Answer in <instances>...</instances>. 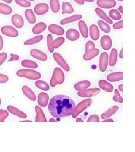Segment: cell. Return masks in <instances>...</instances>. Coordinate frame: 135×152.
Returning <instances> with one entry per match:
<instances>
[{
	"label": "cell",
	"instance_id": "cell-1",
	"mask_svg": "<svg viewBox=\"0 0 135 152\" xmlns=\"http://www.w3.org/2000/svg\"><path fill=\"white\" fill-rule=\"evenodd\" d=\"M76 107L72 98L64 95H58L50 99L48 110L53 117L65 118L72 114Z\"/></svg>",
	"mask_w": 135,
	"mask_h": 152
},
{
	"label": "cell",
	"instance_id": "cell-2",
	"mask_svg": "<svg viewBox=\"0 0 135 152\" xmlns=\"http://www.w3.org/2000/svg\"><path fill=\"white\" fill-rule=\"evenodd\" d=\"M65 80V75L63 71L60 68H56L50 80V86L54 87L57 85L62 84Z\"/></svg>",
	"mask_w": 135,
	"mask_h": 152
},
{
	"label": "cell",
	"instance_id": "cell-3",
	"mask_svg": "<svg viewBox=\"0 0 135 152\" xmlns=\"http://www.w3.org/2000/svg\"><path fill=\"white\" fill-rule=\"evenodd\" d=\"M16 75L18 77H24L32 80H39L41 77V75L39 72L32 69H20L17 71Z\"/></svg>",
	"mask_w": 135,
	"mask_h": 152
},
{
	"label": "cell",
	"instance_id": "cell-4",
	"mask_svg": "<svg viewBox=\"0 0 135 152\" xmlns=\"http://www.w3.org/2000/svg\"><path fill=\"white\" fill-rule=\"evenodd\" d=\"M92 103V100L91 99H87L84 100L82 101L80 103L77 105L74 109L72 117L73 118H75L79 114L82 113L85 109L88 108Z\"/></svg>",
	"mask_w": 135,
	"mask_h": 152
},
{
	"label": "cell",
	"instance_id": "cell-5",
	"mask_svg": "<svg viewBox=\"0 0 135 152\" xmlns=\"http://www.w3.org/2000/svg\"><path fill=\"white\" fill-rule=\"evenodd\" d=\"M101 90L98 88H93L90 89H86L83 91H78L77 94L79 96L82 98H90L92 96H95L99 93H100Z\"/></svg>",
	"mask_w": 135,
	"mask_h": 152
},
{
	"label": "cell",
	"instance_id": "cell-6",
	"mask_svg": "<svg viewBox=\"0 0 135 152\" xmlns=\"http://www.w3.org/2000/svg\"><path fill=\"white\" fill-rule=\"evenodd\" d=\"M53 58L55 61L65 71L69 72L70 71V67L67 64L63 57L58 53H54L53 54Z\"/></svg>",
	"mask_w": 135,
	"mask_h": 152
},
{
	"label": "cell",
	"instance_id": "cell-7",
	"mask_svg": "<svg viewBox=\"0 0 135 152\" xmlns=\"http://www.w3.org/2000/svg\"><path fill=\"white\" fill-rule=\"evenodd\" d=\"M1 31L3 34L10 37H16L19 34L16 29L11 26H4L1 28Z\"/></svg>",
	"mask_w": 135,
	"mask_h": 152
},
{
	"label": "cell",
	"instance_id": "cell-8",
	"mask_svg": "<svg viewBox=\"0 0 135 152\" xmlns=\"http://www.w3.org/2000/svg\"><path fill=\"white\" fill-rule=\"evenodd\" d=\"M96 4L101 9H110L116 6L115 0H97Z\"/></svg>",
	"mask_w": 135,
	"mask_h": 152
},
{
	"label": "cell",
	"instance_id": "cell-9",
	"mask_svg": "<svg viewBox=\"0 0 135 152\" xmlns=\"http://www.w3.org/2000/svg\"><path fill=\"white\" fill-rule=\"evenodd\" d=\"M49 10V6L46 3H40L34 7V12L38 15H42L46 14Z\"/></svg>",
	"mask_w": 135,
	"mask_h": 152
},
{
	"label": "cell",
	"instance_id": "cell-10",
	"mask_svg": "<svg viewBox=\"0 0 135 152\" xmlns=\"http://www.w3.org/2000/svg\"><path fill=\"white\" fill-rule=\"evenodd\" d=\"M108 65V54L107 53L104 52L100 56L99 60V68L100 71L104 72L107 70Z\"/></svg>",
	"mask_w": 135,
	"mask_h": 152
},
{
	"label": "cell",
	"instance_id": "cell-11",
	"mask_svg": "<svg viewBox=\"0 0 135 152\" xmlns=\"http://www.w3.org/2000/svg\"><path fill=\"white\" fill-rule=\"evenodd\" d=\"M30 53L33 58L36 59L41 61H46L47 60V55L38 49H32Z\"/></svg>",
	"mask_w": 135,
	"mask_h": 152
},
{
	"label": "cell",
	"instance_id": "cell-12",
	"mask_svg": "<svg viewBox=\"0 0 135 152\" xmlns=\"http://www.w3.org/2000/svg\"><path fill=\"white\" fill-rule=\"evenodd\" d=\"M100 45L104 50H109L112 46V40L109 36H103L100 40Z\"/></svg>",
	"mask_w": 135,
	"mask_h": 152
},
{
	"label": "cell",
	"instance_id": "cell-13",
	"mask_svg": "<svg viewBox=\"0 0 135 152\" xmlns=\"http://www.w3.org/2000/svg\"><path fill=\"white\" fill-rule=\"evenodd\" d=\"M11 22L14 27L21 28L24 26V19L20 15L15 14L11 16Z\"/></svg>",
	"mask_w": 135,
	"mask_h": 152
},
{
	"label": "cell",
	"instance_id": "cell-14",
	"mask_svg": "<svg viewBox=\"0 0 135 152\" xmlns=\"http://www.w3.org/2000/svg\"><path fill=\"white\" fill-rule=\"evenodd\" d=\"M48 29L50 32L57 36H63L65 33L64 29L57 24H51L49 26Z\"/></svg>",
	"mask_w": 135,
	"mask_h": 152
},
{
	"label": "cell",
	"instance_id": "cell-15",
	"mask_svg": "<svg viewBox=\"0 0 135 152\" xmlns=\"http://www.w3.org/2000/svg\"><path fill=\"white\" fill-rule=\"evenodd\" d=\"M66 37L70 41H76L80 38V33L76 29H69L66 32Z\"/></svg>",
	"mask_w": 135,
	"mask_h": 152
},
{
	"label": "cell",
	"instance_id": "cell-16",
	"mask_svg": "<svg viewBox=\"0 0 135 152\" xmlns=\"http://www.w3.org/2000/svg\"><path fill=\"white\" fill-rule=\"evenodd\" d=\"M49 100V95L45 92H41L38 96V104L42 107L47 105Z\"/></svg>",
	"mask_w": 135,
	"mask_h": 152
},
{
	"label": "cell",
	"instance_id": "cell-17",
	"mask_svg": "<svg viewBox=\"0 0 135 152\" xmlns=\"http://www.w3.org/2000/svg\"><path fill=\"white\" fill-rule=\"evenodd\" d=\"M100 53V50L97 49H93L86 51L83 55V59L85 60H91L97 56Z\"/></svg>",
	"mask_w": 135,
	"mask_h": 152
},
{
	"label": "cell",
	"instance_id": "cell-18",
	"mask_svg": "<svg viewBox=\"0 0 135 152\" xmlns=\"http://www.w3.org/2000/svg\"><path fill=\"white\" fill-rule=\"evenodd\" d=\"M35 110L36 112V122H47V120L46 118L45 115L43 113V110L39 106L35 107Z\"/></svg>",
	"mask_w": 135,
	"mask_h": 152
},
{
	"label": "cell",
	"instance_id": "cell-19",
	"mask_svg": "<svg viewBox=\"0 0 135 152\" xmlns=\"http://www.w3.org/2000/svg\"><path fill=\"white\" fill-rule=\"evenodd\" d=\"M91 82L89 81H87V80L82 81L76 83L74 86V88L77 91H83L90 87L91 86Z\"/></svg>",
	"mask_w": 135,
	"mask_h": 152
},
{
	"label": "cell",
	"instance_id": "cell-20",
	"mask_svg": "<svg viewBox=\"0 0 135 152\" xmlns=\"http://www.w3.org/2000/svg\"><path fill=\"white\" fill-rule=\"evenodd\" d=\"M7 109L8 111L10 113H11V114H14L21 118H24V119L27 118V114H26L25 113H24L23 112L19 110V109H18L13 106H10V105L7 106Z\"/></svg>",
	"mask_w": 135,
	"mask_h": 152
},
{
	"label": "cell",
	"instance_id": "cell-21",
	"mask_svg": "<svg viewBox=\"0 0 135 152\" xmlns=\"http://www.w3.org/2000/svg\"><path fill=\"white\" fill-rule=\"evenodd\" d=\"M99 86L102 90L106 92H111L113 91V85L110 83L104 80H101L99 81Z\"/></svg>",
	"mask_w": 135,
	"mask_h": 152
},
{
	"label": "cell",
	"instance_id": "cell-22",
	"mask_svg": "<svg viewBox=\"0 0 135 152\" xmlns=\"http://www.w3.org/2000/svg\"><path fill=\"white\" fill-rule=\"evenodd\" d=\"M95 11L98 16H99L100 18H101L104 20H105L107 23H108L110 24H112L113 23V20L105 14V12L103 11L101 8L96 7Z\"/></svg>",
	"mask_w": 135,
	"mask_h": 152
},
{
	"label": "cell",
	"instance_id": "cell-23",
	"mask_svg": "<svg viewBox=\"0 0 135 152\" xmlns=\"http://www.w3.org/2000/svg\"><path fill=\"white\" fill-rule=\"evenodd\" d=\"M90 34L93 41H97L100 37V31L99 28L95 24H92L90 27Z\"/></svg>",
	"mask_w": 135,
	"mask_h": 152
},
{
	"label": "cell",
	"instance_id": "cell-24",
	"mask_svg": "<svg viewBox=\"0 0 135 152\" xmlns=\"http://www.w3.org/2000/svg\"><path fill=\"white\" fill-rule=\"evenodd\" d=\"M123 80V72H118L109 74L107 76L108 81L117 82Z\"/></svg>",
	"mask_w": 135,
	"mask_h": 152
},
{
	"label": "cell",
	"instance_id": "cell-25",
	"mask_svg": "<svg viewBox=\"0 0 135 152\" xmlns=\"http://www.w3.org/2000/svg\"><path fill=\"white\" fill-rule=\"evenodd\" d=\"M22 91L23 94L25 95L26 96L32 101H36V96L34 92L32 90L27 86H24L22 87Z\"/></svg>",
	"mask_w": 135,
	"mask_h": 152
},
{
	"label": "cell",
	"instance_id": "cell-26",
	"mask_svg": "<svg viewBox=\"0 0 135 152\" xmlns=\"http://www.w3.org/2000/svg\"><path fill=\"white\" fill-rule=\"evenodd\" d=\"M82 18V15L80 14H77L74 15L73 16H69V17H67L65 19L61 20L60 21V24L61 25H65L67 24H69L70 23H73V22H76L78 21L79 20H81Z\"/></svg>",
	"mask_w": 135,
	"mask_h": 152
},
{
	"label": "cell",
	"instance_id": "cell-27",
	"mask_svg": "<svg viewBox=\"0 0 135 152\" xmlns=\"http://www.w3.org/2000/svg\"><path fill=\"white\" fill-rule=\"evenodd\" d=\"M78 28L82 36L85 38H88V31L86 23L83 20H80L78 22Z\"/></svg>",
	"mask_w": 135,
	"mask_h": 152
},
{
	"label": "cell",
	"instance_id": "cell-28",
	"mask_svg": "<svg viewBox=\"0 0 135 152\" xmlns=\"http://www.w3.org/2000/svg\"><path fill=\"white\" fill-rule=\"evenodd\" d=\"M47 28L46 24L43 22H39L36 24L32 29V32L34 34H38L43 32Z\"/></svg>",
	"mask_w": 135,
	"mask_h": 152
},
{
	"label": "cell",
	"instance_id": "cell-29",
	"mask_svg": "<svg viewBox=\"0 0 135 152\" xmlns=\"http://www.w3.org/2000/svg\"><path fill=\"white\" fill-rule=\"evenodd\" d=\"M119 109V107L118 106H113L112 108L108 109V110H107L106 112H105L104 113L101 115V118L103 120H105L107 119L109 117L112 116L113 114H115Z\"/></svg>",
	"mask_w": 135,
	"mask_h": 152
},
{
	"label": "cell",
	"instance_id": "cell-30",
	"mask_svg": "<svg viewBox=\"0 0 135 152\" xmlns=\"http://www.w3.org/2000/svg\"><path fill=\"white\" fill-rule=\"evenodd\" d=\"M25 17L30 24H34L36 22V18L32 9H27L25 11Z\"/></svg>",
	"mask_w": 135,
	"mask_h": 152
},
{
	"label": "cell",
	"instance_id": "cell-31",
	"mask_svg": "<svg viewBox=\"0 0 135 152\" xmlns=\"http://www.w3.org/2000/svg\"><path fill=\"white\" fill-rule=\"evenodd\" d=\"M118 58V51L115 49H113L111 51L109 64L110 66H114L116 64Z\"/></svg>",
	"mask_w": 135,
	"mask_h": 152
},
{
	"label": "cell",
	"instance_id": "cell-32",
	"mask_svg": "<svg viewBox=\"0 0 135 152\" xmlns=\"http://www.w3.org/2000/svg\"><path fill=\"white\" fill-rule=\"evenodd\" d=\"M74 10L73 7L71 5V4L68 2H65L62 3V14H72L74 12Z\"/></svg>",
	"mask_w": 135,
	"mask_h": 152
},
{
	"label": "cell",
	"instance_id": "cell-33",
	"mask_svg": "<svg viewBox=\"0 0 135 152\" xmlns=\"http://www.w3.org/2000/svg\"><path fill=\"white\" fill-rule=\"evenodd\" d=\"M12 12L11 7L4 3L0 2V13L4 15H10Z\"/></svg>",
	"mask_w": 135,
	"mask_h": 152
},
{
	"label": "cell",
	"instance_id": "cell-34",
	"mask_svg": "<svg viewBox=\"0 0 135 152\" xmlns=\"http://www.w3.org/2000/svg\"><path fill=\"white\" fill-rule=\"evenodd\" d=\"M50 6L51 11L54 13H58L60 9L59 0H50Z\"/></svg>",
	"mask_w": 135,
	"mask_h": 152
},
{
	"label": "cell",
	"instance_id": "cell-35",
	"mask_svg": "<svg viewBox=\"0 0 135 152\" xmlns=\"http://www.w3.org/2000/svg\"><path fill=\"white\" fill-rule=\"evenodd\" d=\"M65 42V38L60 37L53 40L51 43V48L53 49H58Z\"/></svg>",
	"mask_w": 135,
	"mask_h": 152
},
{
	"label": "cell",
	"instance_id": "cell-36",
	"mask_svg": "<svg viewBox=\"0 0 135 152\" xmlns=\"http://www.w3.org/2000/svg\"><path fill=\"white\" fill-rule=\"evenodd\" d=\"M35 85L39 89H41V90L45 91H47L50 90L49 84L47 82L42 81V80H38V81H36Z\"/></svg>",
	"mask_w": 135,
	"mask_h": 152
},
{
	"label": "cell",
	"instance_id": "cell-37",
	"mask_svg": "<svg viewBox=\"0 0 135 152\" xmlns=\"http://www.w3.org/2000/svg\"><path fill=\"white\" fill-rule=\"evenodd\" d=\"M43 36L42 35H38L37 36H35L34 37L32 38H31L26 41L24 42V44L25 45H32L34 44H37L41 41L43 39Z\"/></svg>",
	"mask_w": 135,
	"mask_h": 152
},
{
	"label": "cell",
	"instance_id": "cell-38",
	"mask_svg": "<svg viewBox=\"0 0 135 152\" xmlns=\"http://www.w3.org/2000/svg\"><path fill=\"white\" fill-rule=\"evenodd\" d=\"M109 16L111 19L119 20L122 19V15L119 11L115 9H112L109 12Z\"/></svg>",
	"mask_w": 135,
	"mask_h": 152
},
{
	"label": "cell",
	"instance_id": "cell-39",
	"mask_svg": "<svg viewBox=\"0 0 135 152\" xmlns=\"http://www.w3.org/2000/svg\"><path fill=\"white\" fill-rule=\"evenodd\" d=\"M98 26L100 28V29L104 33H109L111 31L110 26L106 22H104L102 20H99L98 21Z\"/></svg>",
	"mask_w": 135,
	"mask_h": 152
},
{
	"label": "cell",
	"instance_id": "cell-40",
	"mask_svg": "<svg viewBox=\"0 0 135 152\" xmlns=\"http://www.w3.org/2000/svg\"><path fill=\"white\" fill-rule=\"evenodd\" d=\"M22 65L25 68H37L38 65L35 61L31 60H24L22 61Z\"/></svg>",
	"mask_w": 135,
	"mask_h": 152
},
{
	"label": "cell",
	"instance_id": "cell-41",
	"mask_svg": "<svg viewBox=\"0 0 135 152\" xmlns=\"http://www.w3.org/2000/svg\"><path fill=\"white\" fill-rule=\"evenodd\" d=\"M15 2L18 5L25 8L30 7L31 6V3L27 0H15Z\"/></svg>",
	"mask_w": 135,
	"mask_h": 152
},
{
	"label": "cell",
	"instance_id": "cell-42",
	"mask_svg": "<svg viewBox=\"0 0 135 152\" xmlns=\"http://www.w3.org/2000/svg\"><path fill=\"white\" fill-rule=\"evenodd\" d=\"M114 101L118 102L119 103H123V98L121 96L120 94H119V91L117 89H115L114 91V96L113 98Z\"/></svg>",
	"mask_w": 135,
	"mask_h": 152
},
{
	"label": "cell",
	"instance_id": "cell-43",
	"mask_svg": "<svg viewBox=\"0 0 135 152\" xmlns=\"http://www.w3.org/2000/svg\"><path fill=\"white\" fill-rule=\"evenodd\" d=\"M53 41V36L50 34H49L47 35V47H48V49L50 53H53L54 52V49H52L51 48V43Z\"/></svg>",
	"mask_w": 135,
	"mask_h": 152
},
{
	"label": "cell",
	"instance_id": "cell-44",
	"mask_svg": "<svg viewBox=\"0 0 135 152\" xmlns=\"http://www.w3.org/2000/svg\"><path fill=\"white\" fill-rule=\"evenodd\" d=\"M8 116L9 113L7 111L4 110L3 109L0 110V122H4Z\"/></svg>",
	"mask_w": 135,
	"mask_h": 152
},
{
	"label": "cell",
	"instance_id": "cell-45",
	"mask_svg": "<svg viewBox=\"0 0 135 152\" xmlns=\"http://www.w3.org/2000/svg\"><path fill=\"white\" fill-rule=\"evenodd\" d=\"M100 119L99 116L96 114H93L90 116L87 120V122H99Z\"/></svg>",
	"mask_w": 135,
	"mask_h": 152
},
{
	"label": "cell",
	"instance_id": "cell-46",
	"mask_svg": "<svg viewBox=\"0 0 135 152\" xmlns=\"http://www.w3.org/2000/svg\"><path fill=\"white\" fill-rule=\"evenodd\" d=\"M95 44H94L93 42L92 41H88L87 42L86 44V46H85V51H87L90 50L95 49Z\"/></svg>",
	"mask_w": 135,
	"mask_h": 152
},
{
	"label": "cell",
	"instance_id": "cell-47",
	"mask_svg": "<svg viewBox=\"0 0 135 152\" xmlns=\"http://www.w3.org/2000/svg\"><path fill=\"white\" fill-rule=\"evenodd\" d=\"M113 27L114 29H122L123 28V20H121L119 22H117L115 24H114Z\"/></svg>",
	"mask_w": 135,
	"mask_h": 152
},
{
	"label": "cell",
	"instance_id": "cell-48",
	"mask_svg": "<svg viewBox=\"0 0 135 152\" xmlns=\"http://www.w3.org/2000/svg\"><path fill=\"white\" fill-rule=\"evenodd\" d=\"M9 81V77L6 75L0 73V83H4Z\"/></svg>",
	"mask_w": 135,
	"mask_h": 152
},
{
	"label": "cell",
	"instance_id": "cell-49",
	"mask_svg": "<svg viewBox=\"0 0 135 152\" xmlns=\"http://www.w3.org/2000/svg\"><path fill=\"white\" fill-rule=\"evenodd\" d=\"M7 55L6 53H2L0 54V66L4 63V62L7 59Z\"/></svg>",
	"mask_w": 135,
	"mask_h": 152
},
{
	"label": "cell",
	"instance_id": "cell-50",
	"mask_svg": "<svg viewBox=\"0 0 135 152\" xmlns=\"http://www.w3.org/2000/svg\"><path fill=\"white\" fill-rule=\"evenodd\" d=\"M10 59L9 60V61H13V60H19V56L16 54H10Z\"/></svg>",
	"mask_w": 135,
	"mask_h": 152
},
{
	"label": "cell",
	"instance_id": "cell-51",
	"mask_svg": "<svg viewBox=\"0 0 135 152\" xmlns=\"http://www.w3.org/2000/svg\"><path fill=\"white\" fill-rule=\"evenodd\" d=\"M4 46V41H3V38L2 36L0 35V51L2 50L3 49Z\"/></svg>",
	"mask_w": 135,
	"mask_h": 152
},
{
	"label": "cell",
	"instance_id": "cell-52",
	"mask_svg": "<svg viewBox=\"0 0 135 152\" xmlns=\"http://www.w3.org/2000/svg\"><path fill=\"white\" fill-rule=\"evenodd\" d=\"M73 1H75L76 3H77L78 4L80 5H84V4H85V2L83 0H73Z\"/></svg>",
	"mask_w": 135,
	"mask_h": 152
},
{
	"label": "cell",
	"instance_id": "cell-53",
	"mask_svg": "<svg viewBox=\"0 0 135 152\" xmlns=\"http://www.w3.org/2000/svg\"><path fill=\"white\" fill-rule=\"evenodd\" d=\"M103 122H114V121L112 119H110V118L105 119V120L103 121Z\"/></svg>",
	"mask_w": 135,
	"mask_h": 152
},
{
	"label": "cell",
	"instance_id": "cell-54",
	"mask_svg": "<svg viewBox=\"0 0 135 152\" xmlns=\"http://www.w3.org/2000/svg\"><path fill=\"white\" fill-rule=\"evenodd\" d=\"M118 11H119L120 14H123V6H119L118 9Z\"/></svg>",
	"mask_w": 135,
	"mask_h": 152
},
{
	"label": "cell",
	"instance_id": "cell-55",
	"mask_svg": "<svg viewBox=\"0 0 135 152\" xmlns=\"http://www.w3.org/2000/svg\"><path fill=\"white\" fill-rule=\"evenodd\" d=\"M119 58L121 59H123V49H122L119 53Z\"/></svg>",
	"mask_w": 135,
	"mask_h": 152
},
{
	"label": "cell",
	"instance_id": "cell-56",
	"mask_svg": "<svg viewBox=\"0 0 135 152\" xmlns=\"http://www.w3.org/2000/svg\"><path fill=\"white\" fill-rule=\"evenodd\" d=\"M76 122H83L84 121H83V120H82L81 118H80V117H79V118H77V120H76Z\"/></svg>",
	"mask_w": 135,
	"mask_h": 152
},
{
	"label": "cell",
	"instance_id": "cell-57",
	"mask_svg": "<svg viewBox=\"0 0 135 152\" xmlns=\"http://www.w3.org/2000/svg\"><path fill=\"white\" fill-rule=\"evenodd\" d=\"M3 1H4L6 3H7V4H11V2H12V0H2Z\"/></svg>",
	"mask_w": 135,
	"mask_h": 152
},
{
	"label": "cell",
	"instance_id": "cell-58",
	"mask_svg": "<svg viewBox=\"0 0 135 152\" xmlns=\"http://www.w3.org/2000/svg\"><path fill=\"white\" fill-rule=\"evenodd\" d=\"M119 89L120 91H122V92L123 91V84H121L119 85Z\"/></svg>",
	"mask_w": 135,
	"mask_h": 152
},
{
	"label": "cell",
	"instance_id": "cell-59",
	"mask_svg": "<svg viewBox=\"0 0 135 152\" xmlns=\"http://www.w3.org/2000/svg\"><path fill=\"white\" fill-rule=\"evenodd\" d=\"M49 122H56V121L55 120H54V118H50V119L49 120Z\"/></svg>",
	"mask_w": 135,
	"mask_h": 152
},
{
	"label": "cell",
	"instance_id": "cell-60",
	"mask_svg": "<svg viewBox=\"0 0 135 152\" xmlns=\"http://www.w3.org/2000/svg\"><path fill=\"white\" fill-rule=\"evenodd\" d=\"M84 2H92L94 1V0H83Z\"/></svg>",
	"mask_w": 135,
	"mask_h": 152
},
{
	"label": "cell",
	"instance_id": "cell-61",
	"mask_svg": "<svg viewBox=\"0 0 135 152\" xmlns=\"http://www.w3.org/2000/svg\"><path fill=\"white\" fill-rule=\"evenodd\" d=\"M21 122H31L32 121H30V120H26V121H20Z\"/></svg>",
	"mask_w": 135,
	"mask_h": 152
},
{
	"label": "cell",
	"instance_id": "cell-62",
	"mask_svg": "<svg viewBox=\"0 0 135 152\" xmlns=\"http://www.w3.org/2000/svg\"><path fill=\"white\" fill-rule=\"evenodd\" d=\"M1 104V98H0V105Z\"/></svg>",
	"mask_w": 135,
	"mask_h": 152
},
{
	"label": "cell",
	"instance_id": "cell-63",
	"mask_svg": "<svg viewBox=\"0 0 135 152\" xmlns=\"http://www.w3.org/2000/svg\"><path fill=\"white\" fill-rule=\"evenodd\" d=\"M117 1H120V2H122V1H123V0H117Z\"/></svg>",
	"mask_w": 135,
	"mask_h": 152
},
{
	"label": "cell",
	"instance_id": "cell-64",
	"mask_svg": "<svg viewBox=\"0 0 135 152\" xmlns=\"http://www.w3.org/2000/svg\"><path fill=\"white\" fill-rule=\"evenodd\" d=\"M29 1H35V0H29Z\"/></svg>",
	"mask_w": 135,
	"mask_h": 152
}]
</instances>
